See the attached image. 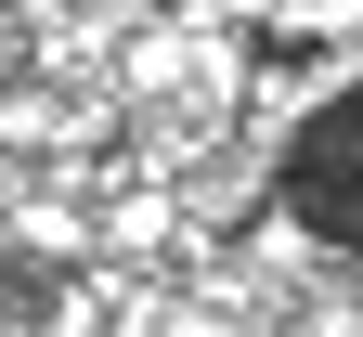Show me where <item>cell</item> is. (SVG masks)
Returning <instances> with one entry per match:
<instances>
[{
    "mask_svg": "<svg viewBox=\"0 0 363 337\" xmlns=\"http://www.w3.org/2000/svg\"><path fill=\"white\" fill-rule=\"evenodd\" d=\"M286 208L325 233V247H363V91L311 104L298 143H286Z\"/></svg>",
    "mask_w": 363,
    "mask_h": 337,
    "instance_id": "1",
    "label": "cell"
}]
</instances>
